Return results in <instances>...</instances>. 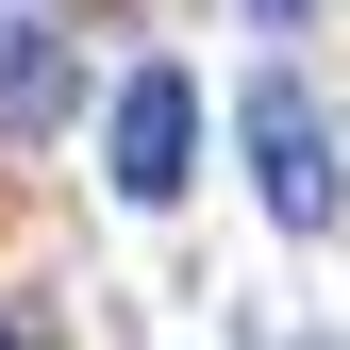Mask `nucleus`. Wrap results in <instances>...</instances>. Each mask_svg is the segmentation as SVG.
I'll return each mask as SVG.
<instances>
[{
  "label": "nucleus",
  "instance_id": "obj_1",
  "mask_svg": "<svg viewBox=\"0 0 350 350\" xmlns=\"http://www.w3.org/2000/svg\"><path fill=\"white\" fill-rule=\"evenodd\" d=\"M184 167H200V83L134 67L117 83V200H184Z\"/></svg>",
  "mask_w": 350,
  "mask_h": 350
},
{
  "label": "nucleus",
  "instance_id": "obj_2",
  "mask_svg": "<svg viewBox=\"0 0 350 350\" xmlns=\"http://www.w3.org/2000/svg\"><path fill=\"white\" fill-rule=\"evenodd\" d=\"M250 167H267L284 234H334V150H317V100L300 83H250Z\"/></svg>",
  "mask_w": 350,
  "mask_h": 350
},
{
  "label": "nucleus",
  "instance_id": "obj_3",
  "mask_svg": "<svg viewBox=\"0 0 350 350\" xmlns=\"http://www.w3.org/2000/svg\"><path fill=\"white\" fill-rule=\"evenodd\" d=\"M250 17H300V0H250Z\"/></svg>",
  "mask_w": 350,
  "mask_h": 350
},
{
  "label": "nucleus",
  "instance_id": "obj_4",
  "mask_svg": "<svg viewBox=\"0 0 350 350\" xmlns=\"http://www.w3.org/2000/svg\"><path fill=\"white\" fill-rule=\"evenodd\" d=\"M0 350H33V334H17V317H0Z\"/></svg>",
  "mask_w": 350,
  "mask_h": 350
}]
</instances>
